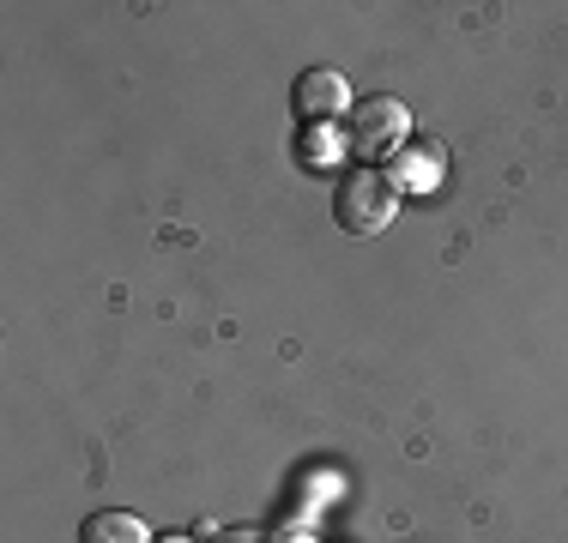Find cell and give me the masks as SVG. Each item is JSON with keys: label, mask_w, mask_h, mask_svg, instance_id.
I'll return each mask as SVG.
<instances>
[{"label": "cell", "mask_w": 568, "mask_h": 543, "mask_svg": "<svg viewBox=\"0 0 568 543\" xmlns=\"http://www.w3.org/2000/svg\"><path fill=\"white\" fill-rule=\"evenodd\" d=\"M79 543H152V532H145V520H133V513H91L85 525H79Z\"/></svg>", "instance_id": "cell-3"}, {"label": "cell", "mask_w": 568, "mask_h": 543, "mask_svg": "<svg viewBox=\"0 0 568 543\" xmlns=\"http://www.w3.org/2000/svg\"><path fill=\"white\" fill-rule=\"evenodd\" d=\"M394 217V182L387 175H375L369 163L363 170H351L339 182V224L351 236H375V229Z\"/></svg>", "instance_id": "cell-1"}, {"label": "cell", "mask_w": 568, "mask_h": 543, "mask_svg": "<svg viewBox=\"0 0 568 543\" xmlns=\"http://www.w3.org/2000/svg\"><path fill=\"white\" fill-rule=\"evenodd\" d=\"M399 127H405V109H399L394 98H382V103L363 109V121H357V145H363V152H375V145H387Z\"/></svg>", "instance_id": "cell-4"}, {"label": "cell", "mask_w": 568, "mask_h": 543, "mask_svg": "<svg viewBox=\"0 0 568 543\" xmlns=\"http://www.w3.org/2000/svg\"><path fill=\"white\" fill-rule=\"evenodd\" d=\"M291 103H296V115H303V121H333V115H345V109H351V85L339 73H327V66H308V73L296 79Z\"/></svg>", "instance_id": "cell-2"}]
</instances>
